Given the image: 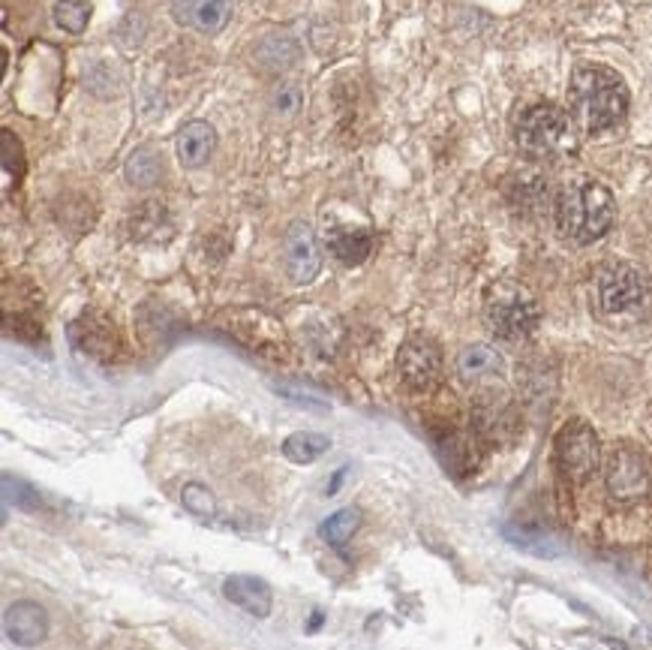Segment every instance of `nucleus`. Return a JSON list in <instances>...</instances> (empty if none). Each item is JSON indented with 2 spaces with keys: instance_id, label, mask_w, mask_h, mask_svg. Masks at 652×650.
<instances>
[{
  "instance_id": "obj_17",
  "label": "nucleus",
  "mask_w": 652,
  "mask_h": 650,
  "mask_svg": "<svg viewBox=\"0 0 652 650\" xmlns=\"http://www.w3.org/2000/svg\"><path fill=\"white\" fill-rule=\"evenodd\" d=\"M222 596L253 617H268L271 603H274L268 584L259 579H250V575H232V579L222 581Z\"/></svg>"
},
{
  "instance_id": "obj_2",
  "label": "nucleus",
  "mask_w": 652,
  "mask_h": 650,
  "mask_svg": "<svg viewBox=\"0 0 652 650\" xmlns=\"http://www.w3.org/2000/svg\"><path fill=\"white\" fill-rule=\"evenodd\" d=\"M571 115L581 121L583 130L602 133L617 127L626 109H629V91L617 72L607 67H581L574 70L569 84Z\"/></svg>"
},
{
  "instance_id": "obj_10",
  "label": "nucleus",
  "mask_w": 652,
  "mask_h": 650,
  "mask_svg": "<svg viewBox=\"0 0 652 650\" xmlns=\"http://www.w3.org/2000/svg\"><path fill=\"white\" fill-rule=\"evenodd\" d=\"M229 334L250 346L253 353L265 355V358H286L289 346H286V334L277 322L271 320L268 313L259 310H241V313H229Z\"/></svg>"
},
{
  "instance_id": "obj_9",
  "label": "nucleus",
  "mask_w": 652,
  "mask_h": 650,
  "mask_svg": "<svg viewBox=\"0 0 652 650\" xmlns=\"http://www.w3.org/2000/svg\"><path fill=\"white\" fill-rule=\"evenodd\" d=\"M397 370H400V379L407 383L409 389H433L443 377V350H439V343L424 338V334L409 338L400 346V353H397Z\"/></svg>"
},
{
  "instance_id": "obj_18",
  "label": "nucleus",
  "mask_w": 652,
  "mask_h": 650,
  "mask_svg": "<svg viewBox=\"0 0 652 650\" xmlns=\"http://www.w3.org/2000/svg\"><path fill=\"white\" fill-rule=\"evenodd\" d=\"M217 148V130L205 124V121H190L178 133V157L186 169H198L205 166Z\"/></svg>"
},
{
  "instance_id": "obj_19",
  "label": "nucleus",
  "mask_w": 652,
  "mask_h": 650,
  "mask_svg": "<svg viewBox=\"0 0 652 650\" xmlns=\"http://www.w3.org/2000/svg\"><path fill=\"white\" fill-rule=\"evenodd\" d=\"M129 229L139 241H165L172 236V217L160 202H145L129 217Z\"/></svg>"
},
{
  "instance_id": "obj_26",
  "label": "nucleus",
  "mask_w": 652,
  "mask_h": 650,
  "mask_svg": "<svg viewBox=\"0 0 652 650\" xmlns=\"http://www.w3.org/2000/svg\"><path fill=\"white\" fill-rule=\"evenodd\" d=\"M301 103H304V96L295 84L277 88V94H274V109H277L279 115H295V112L301 109Z\"/></svg>"
},
{
  "instance_id": "obj_7",
  "label": "nucleus",
  "mask_w": 652,
  "mask_h": 650,
  "mask_svg": "<svg viewBox=\"0 0 652 650\" xmlns=\"http://www.w3.org/2000/svg\"><path fill=\"white\" fill-rule=\"evenodd\" d=\"M605 482L617 503H641L650 494L652 474L641 452L631 446H617L605 461Z\"/></svg>"
},
{
  "instance_id": "obj_24",
  "label": "nucleus",
  "mask_w": 652,
  "mask_h": 650,
  "mask_svg": "<svg viewBox=\"0 0 652 650\" xmlns=\"http://www.w3.org/2000/svg\"><path fill=\"white\" fill-rule=\"evenodd\" d=\"M91 0H58L55 7V22L64 27L67 34H82L88 22H91Z\"/></svg>"
},
{
  "instance_id": "obj_22",
  "label": "nucleus",
  "mask_w": 652,
  "mask_h": 650,
  "mask_svg": "<svg viewBox=\"0 0 652 650\" xmlns=\"http://www.w3.org/2000/svg\"><path fill=\"white\" fill-rule=\"evenodd\" d=\"M331 446V440L325 434H310V431H301V434H291L286 443H283V455L289 458L291 464H313L316 458H322Z\"/></svg>"
},
{
  "instance_id": "obj_28",
  "label": "nucleus",
  "mask_w": 652,
  "mask_h": 650,
  "mask_svg": "<svg viewBox=\"0 0 652 650\" xmlns=\"http://www.w3.org/2000/svg\"><path fill=\"white\" fill-rule=\"evenodd\" d=\"M7 331L10 334H19V338H27V341H36L39 338V326L34 320H27V317H12L7 313Z\"/></svg>"
},
{
  "instance_id": "obj_27",
  "label": "nucleus",
  "mask_w": 652,
  "mask_h": 650,
  "mask_svg": "<svg viewBox=\"0 0 652 650\" xmlns=\"http://www.w3.org/2000/svg\"><path fill=\"white\" fill-rule=\"evenodd\" d=\"M3 482H7V486H3V497H7V503H12V500H15V506H27V509L39 506V500H36V497L31 494V491H27L22 482H12L10 476H7Z\"/></svg>"
},
{
  "instance_id": "obj_8",
  "label": "nucleus",
  "mask_w": 652,
  "mask_h": 650,
  "mask_svg": "<svg viewBox=\"0 0 652 650\" xmlns=\"http://www.w3.org/2000/svg\"><path fill=\"white\" fill-rule=\"evenodd\" d=\"M472 431L484 443H505L517 434V410L508 391L481 389L472 401Z\"/></svg>"
},
{
  "instance_id": "obj_12",
  "label": "nucleus",
  "mask_w": 652,
  "mask_h": 650,
  "mask_svg": "<svg viewBox=\"0 0 652 650\" xmlns=\"http://www.w3.org/2000/svg\"><path fill=\"white\" fill-rule=\"evenodd\" d=\"M72 341L84 355H91L96 362H115L121 355V334L115 322L105 320L103 313H82L72 322Z\"/></svg>"
},
{
  "instance_id": "obj_21",
  "label": "nucleus",
  "mask_w": 652,
  "mask_h": 650,
  "mask_svg": "<svg viewBox=\"0 0 652 650\" xmlns=\"http://www.w3.org/2000/svg\"><path fill=\"white\" fill-rule=\"evenodd\" d=\"M127 178L129 184H136V187H153L163 178V157L145 145L127 160Z\"/></svg>"
},
{
  "instance_id": "obj_15",
  "label": "nucleus",
  "mask_w": 652,
  "mask_h": 650,
  "mask_svg": "<svg viewBox=\"0 0 652 650\" xmlns=\"http://www.w3.org/2000/svg\"><path fill=\"white\" fill-rule=\"evenodd\" d=\"M508 202L517 214H541L550 205V190H548V178L536 172V169H521L514 172L512 181H508Z\"/></svg>"
},
{
  "instance_id": "obj_11",
  "label": "nucleus",
  "mask_w": 652,
  "mask_h": 650,
  "mask_svg": "<svg viewBox=\"0 0 652 650\" xmlns=\"http://www.w3.org/2000/svg\"><path fill=\"white\" fill-rule=\"evenodd\" d=\"M283 256H286V274L295 284H310L319 269H322V248L316 238L313 226L291 224L283 241Z\"/></svg>"
},
{
  "instance_id": "obj_25",
  "label": "nucleus",
  "mask_w": 652,
  "mask_h": 650,
  "mask_svg": "<svg viewBox=\"0 0 652 650\" xmlns=\"http://www.w3.org/2000/svg\"><path fill=\"white\" fill-rule=\"evenodd\" d=\"M181 503H184V509H190L193 515H210V512L217 509L214 494H210L205 486H198V482H190V486L181 491Z\"/></svg>"
},
{
  "instance_id": "obj_20",
  "label": "nucleus",
  "mask_w": 652,
  "mask_h": 650,
  "mask_svg": "<svg viewBox=\"0 0 652 650\" xmlns=\"http://www.w3.org/2000/svg\"><path fill=\"white\" fill-rule=\"evenodd\" d=\"M328 248L343 265H362L370 256L373 241L370 232H364V229H340V232L331 236Z\"/></svg>"
},
{
  "instance_id": "obj_23",
  "label": "nucleus",
  "mask_w": 652,
  "mask_h": 650,
  "mask_svg": "<svg viewBox=\"0 0 652 650\" xmlns=\"http://www.w3.org/2000/svg\"><path fill=\"white\" fill-rule=\"evenodd\" d=\"M358 524H362V512L358 509H340V512H334V515H328L325 521H322V527H319V533H322V539H325L328 545H346L352 539V533L358 531Z\"/></svg>"
},
{
  "instance_id": "obj_3",
  "label": "nucleus",
  "mask_w": 652,
  "mask_h": 650,
  "mask_svg": "<svg viewBox=\"0 0 652 650\" xmlns=\"http://www.w3.org/2000/svg\"><path fill=\"white\" fill-rule=\"evenodd\" d=\"M595 301L607 320H643L652 308V277L634 262H610L595 277Z\"/></svg>"
},
{
  "instance_id": "obj_4",
  "label": "nucleus",
  "mask_w": 652,
  "mask_h": 650,
  "mask_svg": "<svg viewBox=\"0 0 652 650\" xmlns=\"http://www.w3.org/2000/svg\"><path fill=\"white\" fill-rule=\"evenodd\" d=\"M484 320L490 331L502 341H526L541 322V308L536 296L517 281H500L484 296Z\"/></svg>"
},
{
  "instance_id": "obj_16",
  "label": "nucleus",
  "mask_w": 652,
  "mask_h": 650,
  "mask_svg": "<svg viewBox=\"0 0 652 650\" xmlns=\"http://www.w3.org/2000/svg\"><path fill=\"white\" fill-rule=\"evenodd\" d=\"M502 374V355L488 343H472L457 355V377L466 386H488Z\"/></svg>"
},
{
  "instance_id": "obj_14",
  "label": "nucleus",
  "mask_w": 652,
  "mask_h": 650,
  "mask_svg": "<svg viewBox=\"0 0 652 650\" xmlns=\"http://www.w3.org/2000/svg\"><path fill=\"white\" fill-rule=\"evenodd\" d=\"M7 639L19 648H36L48 636V615L36 603H12L3 615Z\"/></svg>"
},
{
  "instance_id": "obj_13",
  "label": "nucleus",
  "mask_w": 652,
  "mask_h": 650,
  "mask_svg": "<svg viewBox=\"0 0 652 650\" xmlns=\"http://www.w3.org/2000/svg\"><path fill=\"white\" fill-rule=\"evenodd\" d=\"M172 15L190 31L214 36L232 19V0H172Z\"/></svg>"
},
{
  "instance_id": "obj_6",
  "label": "nucleus",
  "mask_w": 652,
  "mask_h": 650,
  "mask_svg": "<svg viewBox=\"0 0 652 650\" xmlns=\"http://www.w3.org/2000/svg\"><path fill=\"white\" fill-rule=\"evenodd\" d=\"M557 464L565 479L586 482L602 464V443L586 422H569L557 434Z\"/></svg>"
},
{
  "instance_id": "obj_1",
  "label": "nucleus",
  "mask_w": 652,
  "mask_h": 650,
  "mask_svg": "<svg viewBox=\"0 0 652 650\" xmlns=\"http://www.w3.org/2000/svg\"><path fill=\"white\" fill-rule=\"evenodd\" d=\"M553 217L562 236L574 244H593L610 232L617 220V202L610 190L598 181H571L559 190L553 202Z\"/></svg>"
},
{
  "instance_id": "obj_5",
  "label": "nucleus",
  "mask_w": 652,
  "mask_h": 650,
  "mask_svg": "<svg viewBox=\"0 0 652 650\" xmlns=\"http://www.w3.org/2000/svg\"><path fill=\"white\" fill-rule=\"evenodd\" d=\"M517 148L529 157H557L565 155L571 145H574V127L571 118L553 103H538L529 106L517 118V130H514Z\"/></svg>"
}]
</instances>
